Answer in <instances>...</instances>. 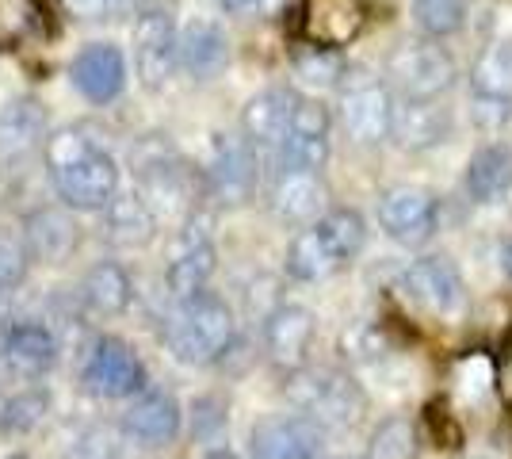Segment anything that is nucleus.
<instances>
[{
  "label": "nucleus",
  "instance_id": "3",
  "mask_svg": "<svg viewBox=\"0 0 512 459\" xmlns=\"http://www.w3.org/2000/svg\"><path fill=\"white\" fill-rule=\"evenodd\" d=\"M287 398L295 406V414H306L318 421L321 429H348L356 425L367 410L360 383L352 375L333 372V368H302L287 375Z\"/></svg>",
  "mask_w": 512,
  "mask_h": 459
},
{
  "label": "nucleus",
  "instance_id": "34",
  "mask_svg": "<svg viewBox=\"0 0 512 459\" xmlns=\"http://www.w3.org/2000/svg\"><path fill=\"white\" fill-rule=\"evenodd\" d=\"M299 77H306L310 85H337L344 77V62L337 58V50H318V46H306L295 58Z\"/></svg>",
  "mask_w": 512,
  "mask_h": 459
},
{
  "label": "nucleus",
  "instance_id": "21",
  "mask_svg": "<svg viewBox=\"0 0 512 459\" xmlns=\"http://www.w3.org/2000/svg\"><path fill=\"white\" fill-rule=\"evenodd\" d=\"M214 268H218V253H214L211 238L207 234H195V230L184 234L176 257L165 268V287H169L172 303H184V299H192L199 291H207Z\"/></svg>",
  "mask_w": 512,
  "mask_h": 459
},
{
  "label": "nucleus",
  "instance_id": "5",
  "mask_svg": "<svg viewBox=\"0 0 512 459\" xmlns=\"http://www.w3.org/2000/svg\"><path fill=\"white\" fill-rule=\"evenodd\" d=\"M81 383L96 398H138L150 391V372L142 364V356L127 345L123 337H96L85 352L81 364Z\"/></svg>",
  "mask_w": 512,
  "mask_h": 459
},
{
  "label": "nucleus",
  "instance_id": "2",
  "mask_svg": "<svg viewBox=\"0 0 512 459\" xmlns=\"http://www.w3.org/2000/svg\"><path fill=\"white\" fill-rule=\"evenodd\" d=\"M161 341L180 364H192V368L218 364L237 341L234 306L214 291H199L184 303H172L161 322Z\"/></svg>",
  "mask_w": 512,
  "mask_h": 459
},
{
  "label": "nucleus",
  "instance_id": "22",
  "mask_svg": "<svg viewBox=\"0 0 512 459\" xmlns=\"http://www.w3.org/2000/svg\"><path fill=\"white\" fill-rule=\"evenodd\" d=\"M77 295L92 318H119V314H127L130 299H134V284L119 261H96L81 276Z\"/></svg>",
  "mask_w": 512,
  "mask_h": 459
},
{
  "label": "nucleus",
  "instance_id": "23",
  "mask_svg": "<svg viewBox=\"0 0 512 459\" xmlns=\"http://www.w3.org/2000/svg\"><path fill=\"white\" fill-rule=\"evenodd\" d=\"M104 238L115 249H142L157 238V215L150 211V203L127 192V196H115L104 207Z\"/></svg>",
  "mask_w": 512,
  "mask_h": 459
},
{
  "label": "nucleus",
  "instance_id": "26",
  "mask_svg": "<svg viewBox=\"0 0 512 459\" xmlns=\"http://www.w3.org/2000/svg\"><path fill=\"white\" fill-rule=\"evenodd\" d=\"M467 192L474 203H501L512 192V146L486 142L470 153Z\"/></svg>",
  "mask_w": 512,
  "mask_h": 459
},
{
  "label": "nucleus",
  "instance_id": "12",
  "mask_svg": "<svg viewBox=\"0 0 512 459\" xmlns=\"http://www.w3.org/2000/svg\"><path fill=\"white\" fill-rule=\"evenodd\" d=\"M249 459H325V429L306 414H272L256 421Z\"/></svg>",
  "mask_w": 512,
  "mask_h": 459
},
{
  "label": "nucleus",
  "instance_id": "19",
  "mask_svg": "<svg viewBox=\"0 0 512 459\" xmlns=\"http://www.w3.org/2000/svg\"><path fill=\"white\" fill-rule=\"evenodd\" d=\"M180 66L188 69L192 81H214L230 66V39L218 20L195 16L180 31Z\"/></svg>",
  "mask_w": 512,
  "mask_h": 459
},
{
  "label": "nucleus",
  "instance_id": "8",
  "mask_svg": "<svg viewBox=\"0 0 512 459\" xmlns=\"http://www.w3.org/2000/svg\"><path fill=\"white\" fill-rule=\"evenodd\" d=\"M367 27V0H302L295 12V31L302 46L344 50Z\"/></svg>",
  "mask_w": 512,
  "mask_h": 459
},
{
  "label": "nucleus",
  "instance_id": "6",
  "mask_svg": "<svg viewBox=\"0 0 512 459\" xmlns=\"http://www.w3.org/2000/svg\"><path fill=\"white\" fill-rule=\"evenodd\" d=\"M394 115L398 108L383 81L352 73L341 85V123L356 146H383L386 138H394Z\"/></svg>",
  "mask_w": 512,
  "mask_h": 459
},
{
  "label": "nucleus",
  "instance_id": "41",
  "mask_svg": "<svg viewBox=\"0 0 512 459\" xmlns=\"http://www.w3.org/2000/svg\"><path fill=\"white\" fill-rule=\"evenodd\" d=\"M501 268L509 272V280H512V238L505 241V249H501Z\"/></svg>",
  "mask_w": 512,
  "mask_h": 459
},
{
  "label": "nucleus",
  "instance_id": "29",
  "mask_svg": "<svg viewBox=\"0 0 512 459\" xmlns=\"http://www.w3.org/2000/svg\"><path fill=\"white\" fill-rule=\"evenodd\" d=\"M470 88H474V100L512 111V39H497L474 58Z\"/></svg>",
  "mask_w": 512,
  "mask_h": 459
},
{
  "label": "nucleus",
  "instance_id": "42",
  "mask_svg": "<svg viewBox=\"0 0 512 459\" xmlns=\"http://www.w3.org/2000/svg\"><path fill=\"white\" fill-rule=\"evenodd\" d=\"M4 459H31L27 452H12V456H4Z\"/></svg>",
  "mask_w": 512,
  "mask_h": 459
},
{
  "label": "nucleus",
  "instance_id": "13",
  "mask_svg": "<svg viewBox=\"0 0 512 459\" xmlns=\"http://www.w3.org/2000/svg\"><path fill=\"white\" fill-rule=\"evenodd\" d=\"M256 176H260L256 173V150L249 146V138L218 134L211 165H207V192L226 207H241L253 199Z\"/></svg>",
  "mask_w": 512,
  "mask_h": 459
},
{
  "label": "nucleus",
  "instance_id": "43",
  "mask_svg": "<svg viewBox=\"0 0 512 459\" xmlns=\"http://www.w3.org/2000/svg\"><path fill=\"white\" fill-rule=\"evenodd\" d=\"M333 459H356V456H333Z\"/></svg>",
  "mask_w": 512,
  "mask_h": 459
},
{
  "label": "nucleus",
  "instance_id": "27",
  "mask_svg": "<svg viewBox=\"0 0 512 459\" xmlns=\"http://www.w3.org/2000/svg\"><path fill=\"white\" fill-rule=\"evenodd\" d=\"M451 134V111L436 100H406L394 115V138L402 150H432Z\"/></svg>",
  "mask_w": 512,
  "mask_h": 459
},
{
  "label": "nucleus",
  "instance_id": "25",
  "mask_svg": "<svg viewBox=\"0 0 512 459\" xmlns=\"http://www.w3.org/2000/svg\"><path fill=\"white\" fill-rule=\"evenodd\" d=\"M77 241H81V226L69 219L65 211L46 207V211H35L27 219V245L23 249H27L31 261H43V264L69 261V253L77 249Z\"/></svg>",
  "mask_w": 512,
  "mask_h": 459
},
{
  "label": "nucleus",
  "instance_id": "9",
  "mask_svg": "<svg viewBox=\"0 0 512 459\" xmlns=\"http://www.w3.org/2000/svg\"><path fill=\"white\" fill-rule=\"evenodd\" d=\"M180 66V31L165 8H146L134 20V73L138 81L157 92L172 81V69Z\"/></svg>",
  "mask_w": 512,
  "mask_h": 459
},
{
  "label": "nucleus",
  "instance_id": "38",
  "mask_svg": "<svg viewBox=\"0 0 512 459\" xmlns=\"http://www.w3.org/2000/svg\"><path fill=\"white\" fill-rule=\"evenodd\" d=\"M497 391L505 394V402L512 406V337L501 349V360H497Z\"/></svg>",
  "mask_w": 512,
  "mask_h": 459
},
{
  "label": "nucleus",
  "instance_id": "31",
  "mask_svg": "<svg viewBox=\"0 0 512 459\" xmlns=\"http://www.w3.org/2000/svg\"><path fill=\"white\" fill-rule=\"evenodd\" d=\"M50 414V391L46 387H27L16 391L0 406V433L4 437H27L35 433Z\"/></svg>",
  "mask_w": 512,
  "mask_h": 459
},
{
  "label": "nucleus",
  "instance_id": "10",
  "mask_svg": "<svg viewBox=\"0 0 512 459\" xmlns=\"http://www.w3.org/2000/svg\"><path fill=\"white\" fill-rule=\"evenodd\" d=\"M318 322L314 314L299 303H279L264 314L260 322V337H264V356L279 372H302L310 360V345H314Z\"/></svg>",
  "mask_w": 512,
  "mask_h": 459
},
{
  "label": "nucleus",
  "instance_id": "4",
  "mask_svg": "<svg viewBox=\"0 0 512 459\" xmlns=\"http://www.w3.org/2000/svg\"><path fill=\"white\" fill-rule=\"evenodd\" d=\"M386 77L406 100H440L455 81V58L436 39H406L390 50Z\"/></svg>",
  "mask_w": 512,
  "mask_h": 459
},
{
  "label": "nucleus",
  "instance_id": "16",
  "mask_svg": "<svg viewBox=\"0 0 512 459\" xmlns=\"http://www.w3.org/2000/svg\"><path fill=\"white\" fill-rule=\"evenodd\" d=\"M138 196L150 203V211L165 219H180V215H192L195 211V180L188 173V165H180V161H165V157H157V161H142V169H138Z\"/></svg>",
  "mask_w": 512,
  "mask_h": 459
},
{
  "label": "nucleus",
  "instance_id": "40",
  "mask_svg": "<svg viewBox=\"0 0 512 459\" xmlns=\"http://www.w3.org/2000/svg\"><path fill=\"white\" fill-rule=\"evenodd\" d=\"M203 459H237V456L226 448V444H214V448H207V456H203Z\"/></svg>",
  "mask_w": 512,
  "mask_h": 459
},
{
  "label": "nucleus",
  "instance_id": "24",
  "mask_svg": "<svg viewBox=\"0 0 512 459\" xmlns=\"http://www.w3.org/2000/svg\"><path fill=\"white\" fill-rule=\"evenodd\" d=\"M341 268H348V261L329 245V238L318 226L299 230L287 245V276L299 280V284H321V280L337 276Z\"/></svg>",
  "mask_w": 512,
  "mask_h": 459
},
{
  "label": "nucleus",
  "instance_id": "32",
  "mask_svg": "<svg viewBox=\"0 0 512 459\" xmlns=\"http://www.w3.org/2000/svg\"><path fill=\"white\" fill-rule=\"evenodd\" d=\"M413 23L425 39H448L467 23V0H413Z\"/></svg>",
  "mask_w": 512,
  "mask_h": 459
},
{
  "label": "nucleus",
  "instance_id": "39",
  "mask_svg": "<svg viewBox=\"0 0 512 459\" xmlns=\"http://www.w3.org/2000/svg\"><path fill=\"white\" fill-rule=\"evenodd\" d=\"M222 8H230V12H249V8H260V4H268V0H218Z\"/></svg>",
  "mask_w": 512,
  "mask_h": 459
},
{
  "label": "nucleus",
  "instance_id": "30",
  "mask_svg": "<svg viewBox=\"0 0 512 459\" xmlns=\"http://www.w3.org/2000/svg\"><path fill=\"white\" fill-rule=\"evenodd\" d=\"M417 448H421L417 421L406 414H390L371 429L363 459H417Z\"/></svg>",
  "mask_w": 512,
  "mask_h": 459
},
{
  "label": "nucleus",
  "instance_id": "36",
  "mask_svg": "<svg viewBox=\"0 0 512 459\" xmlns=\"http://www.w3.org/2000/svg\"><path fill=\"white\" fill-rule=\"evenodd\" d=\"M27 261H31V257H27V249H23V245L0 238V295L23 284V276H27Z\"/></svg>",
  "mask_w": 512,
  "mask_h": 459
},
{
  "label": "nucleus",
  "instance_id": "18",
  "mask_svg": "<svg viewBox=\"0 0 512 459\" xmlns=\"http://www.w3.org/2000/svg\"><path fill=\"white\" fill-rule=\"evenodd\" d=\"M291 111H295L291 88H264L241 111V134L249 138V146L256 153L264 150L276 157L287 131H291Z\"/></svg>",
  "mask_w": 512,
  "mask_h": 459
},
{
  "label": "nucleus",
  "instance_id": "17",
  "mask_svg": "<svg viewBox=\"0 0 512 459\" xmlns=\"http://www.w3.org/2000/svg\"><path fill=\"white\" fill-rule=\"evenodd\" d=\"M69 81L88 104H111L127 88V58L115 43H88L73 58Z\"/></svg>",
  "mask_w": 512,
  "mask_h": 459
},
{
  "label": "nucleus",
  "instance_id": "28",
  "mask_svg": "<svg viewBox=\"0 0 512 459\" xmlns=\"http://www.w3.org/2000/svg\"><path fill=\"white\" fill-rule=\"evenodd\" d=\"M46 111L39 100L20 96L0 108V157H27L31 150L46 146Z\"/></svg>",
  "mask_w": 512,
  "mask_h": 459
},
{
  "label": "nucleus",
  "instance_id": "14",
  "mask_svg": "<svg viewBox=\"0 0 512 459\" xmlns=\"http://www.w3.org/2000/svg\"><path fill=\"white\" fill-rule=\"evenodd\" d=\"M0 364L20 379H39L58 364V337L39 318H16L0 329Z\"/></svg>",
  "mask_w": 512,
  "mask_h": 459
},
{
  "label": "nucleus",
  "instance_id": "33",
  "mask_svg": "<svg viewBox=\"0 0 512 459\" xmlns=\"http://www.w3.org/2000/svg\"><path fill=\"white\" fill-rule=\"evenodd\" d=\"M62 459H123V444L119 433L107 429V425H88L77 437L69 440Z\"/></svg>",
  "mask_w": 512,
  "mask_h": 459
},
{
  "label": "nucleus",
  "instance_id": "20",
  "mask_svg": "<svg viewBox=\"0 0 512 459\" xmlns=\"http://www.w3.org/2000/svg\"><path fill=\"white\" fill-rule=\"evenodd\" d=\"M272 215L287 226H314L325 215V184L318 173L279 169L272 184Z\"/></svg>",
  "mask_w": 512,
  "mask_h": 459
},
{
  "label": "nucleus",
  "instance_id": "1",
  "mask_svg": "<svg viewBox=\"0 0 512 459\" xmlns=\"http://www.w3.org/2000/svg\"><path fill=\"white\" fill-rule=\"evenodd\" d=\"M46 173L65 207L73 211H104L119 192V165L115 157L96 146L85 131H65L46 138Z\"/></svg>",
  "mask_w": 512,
  "mask_h": 459
},
{
  "label": "nucleus",
  "instance_id": "35",
  "mask_svg": "<svg viewBox=\"0 0 512 459\" xmlns=\"http://www.w3.org/2000/svg\"><path fill=\"white\" fill-rule=\"evenodd\" d=\"M222 429H226V406H222L218 398H195V406H192V437L214 448V440H218V433H222Z\"/></svg>",
  "mask_w": 512,
  "mask_h": 459
},
{
  "label": "nucleus",
  "instance_id": "11",
  "mask_svg": "<svg viewBox=\"0 0 512 459\" xmlns=\"http://www.w3.org/2000/svg\"><path fill=\"white\" fill-rule=\"evenodd\" d=\"M379 226L398 245H425L440 230V199L417 184H398L379 199Z\"/></svg>",
  "mask_w": 512,
  "mask_h": 459
},
{
  "label": "nucleus",
  "instance_id": "7",
  "mask_svg": "<svg viewBox=\"0 0 512 459\" xmlns=\"http://www.w3.org/2000/svg\"><path fill=\"white\" fill-rule=\"evenodd\" d=\"M402 291L417 310L440 322H451L467 310V287L448 257H421L402 272Z\"/></svg>",
  "mask_w": 512,
  "mask_h": 459
},
{
  "label": "nucleus",
  "instance_id": "37",
  "mask_svg": "<svg viewBox=\"0 0 512 459\" xmlns=\"http://www.w3.org/2000/svg\"><path fill=\"white\" fill-rule=\"evenodd\" d=\"M62 4H65V12L77 16V20H104L111 12L127 8L130 0H62Z\"/></svg>",
  "mask_w": 512,
  "mask_h": 459
},
{
  "label": "nucleus",
  "instance_id": "15",
  "mask_svg": "<svg viewBox=\"0 0 512 459\" xmlns=\"http://www.w3.org/2000/svg\"><path fill=\"white\" fill-rule=\"evenodd\" d=\"M184 429V410L169 391H146L138 394L123 414L119 433L142 448H169Z\"/></svg>",
  "mask_w": 512,
  "mask_h": 459
}]
</instances>
